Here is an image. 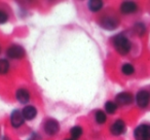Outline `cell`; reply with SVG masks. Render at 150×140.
<instances>
[{
    "instance_id": "44dd1931",
    "label": "cell",
    "mask_w": 150,
    "mask_h": 140,
    "mask_svg": "<svg viewBox=\"0 0 150 140\" xmlns=\"http://www.w3.org/2000/svg\"><path fill=\"white\" fill-rule=\"evenodd\" d=\"M66 140H74V139H66Z\"/></svg>"
},
{
    "instance_id": "30bf717a",
    "label": "cell",
    "mask_w": 150,
    "mask_h": 140,
    "mask_svg": "<svg viewBox=\"0 0 150 140\" xmlns=\"http://www.w3.org/2000/svg\"><path fill=\"white\" fill-rule=\"evenodd\" d=\"M22 113H23V117L25 119V121H31V119H35L36 115H37V110L34 106H31V105H28V106H25L22 110Z\"/></svg>"
},
{
    "instance_id": "277c9868",
    "label": "cell",
    "mask_w": 150,
    "mask_h": 140,
    "mask_svg": "<svg viewBox=\"0 0 150 140\" xmlns=\"http://www.w3.org/2000/svg\"><path fill=\"white\" fill-rule=\"evenodd\" d=\"M136 101H137V104L141 108H145L150 102V94L149 92L145 90L139 91L138 94L136 95Z\"/></svg>"
},
{
    "instance_id": "52a82bcc",
    "label": "cell",
    "mask_w": 150,
    "mask_h": 140,
    "mask_svg": "<svg viewBox=\"0 0 150 140\" xmlns=\"http://www.w3.org/2000/svg\"><path fill=\"white\" fill-rule=\"evenodd\" d=\"M134 100V97L132 94L127 92H122L120 94H118L115 98V102L117 104H120V105H129L133 102Z\"/></svg>"
},
{
    "instance_id": "5b68a950",
    "label": "cell",
    "mask_w": 150,
    "mask_h": 140,
    "mask_svg": "<svg viewBox=\"0 0 150 140\" xmlns=\"http://www.w3.org/2000/svg\"><path fill=\"white\" fill-rule=\"evenodd\" d=\"M43 129L45 131V133L50 136L56 135L57 133L60 130V125L56 119H47V121L44 123Z\"/></svg>"
},
{
    "instance_id": "7a4b0ae2",
    "label": "cell",
    "mask_w": 150,
    "mask_h": 140,
    "mask_svg": "<svg viewBox=\"0 0 150 140\" xmlns=\"http://www.w3.org/2000/svg\"><path fill=\"white\" fill-rule=\"evenodd\" d=\"M136 140H150V125L142 124L138 126L134 131Z\"/></svg>"
},
{
    "instance_id": "6da1fadb",
    "label": "cell",
    "mask_w": 150,
    "mask_h": 140,
    "mask_svg": "<svg viewBox=\"0 0 150 140\" xmlns=\"http://www.w3.org/2000/svg\"><path fill=\"white\" fill-rule=\"evenodd\" d=\"M113 45L120 55H127L131 50L132 44L127 36H125L123 34H118L113 39Z\"/></svg>"
},
{
    "instance_id": "9a60e30c",
    "label": "cell",
    "mask_w": 150,
    "mask_h": 140,
    "mask_svg": "<svg viewBox=\"0 0 150 140\" xmlns=\"http://www.w3.org/2000/svg\"><path fill=\"white\" fill-rule=\"evenodd\" d=\"M121 72L125 75H131V74H133L135 72V68H134V66L132 64L127 63V64L122 65V67H121Z\"/></svg>"
},
{
    "instance_id": "7c38bea8",
    "label": "cell",
    "mask_w": 150,
    "mask_h": 140,
    "mask_svg": "<svg viewBox=\"0 0 150 140\" xmlns=\"http://www.w3.org/2000/svg\"><path fill=\"white\" fill-rule=\"evenodd\" d=\"M17 100L22 104H27L30 100V93L26 89H19L16 93Z\"/></svg>"
},
{
    "instance_id": "8fae6325",
    "label": "cell",
    "mask_w": 150,
    "mask_h": 140,
    "mask_svg": "<svg viewBox=\"0 0 150 140\" xmlns=\"http://www.w3.org/2000/svg\"><path fill=\"white\" fill-rule=\"evenodd\" d=\"M137 4L133 1H125V2L121 4L120 11L125 15H129V14H133L137 11Z\"/></svg>"
},
{
    "instance_id": "8992f818",
    "label": "cell",
    "mask_w": 150,
    "mask_h": 140,
    "mask_svg": "<svg viewBox=\"0 0 150 140\" xmlns=\"http://www.w3.org/2000/svg\"><path fill=\"white\" fill-rule=\"evenodd\" d=\"M25 122V119L23 117V113L22 111L20 110H13L11 112V124L13 128H19L21 127L22 125L24 124Z\"/></svg>"
},
{
    "instance_id": "ffe728a7",
    "label": "cell",
    "mask_w": 150,
    "mask_h": 140,
    "mask_svg": "<svg viewBox=\"0 0 150 140\" xmlns=\"http://www.w3.org/2000/svg\"><path fill=\"white\" fill-rule=\"evenodd\" d=\"M8 20V15L6 14V11L0 9V24H4Z\"/></svg>"
},
{
    "instance_id": "ba28073f",
    "label": "cell",
    "mask_w": 150,
    "mask_h": 140,
    "mask_svg": "<svg viewBox=\"0 0 150 140\" xmlns=\"http://www.w3.org/2000/svg\"><path fill=\"white\" fill-rule=\"evenodd\" d=\"M100 24L103 28H105V29H107V30H113L118 26V22H117V20L114 19V18H112V17L103 18V19L101 20Z\"/></svg>"
},
{
    "instance_id": "5bb4252c",
    "label": "cell",
    "mask_w": 150,
    "mask_h": 140,
    "mask_svg": "<svg viewBox=\"0 0 150 140\" xmlns=\"http://www.w3.org/2000/svg\"><path fill=\"white\" fill-rule=\"evenodd\" d=\"M70 134H71V136H72V139H74V140L78 139V138L82 135L81 127H79V126H75V127H73L70 131Z\"/></svg>"
},
{
    "instance_id": "3957f363",
    "label": "cell",
    "mask_w": 150,
    "mask_h": 140,
    "mask_svg": "<svg viewBox=\"0 0 150 140\" xmlns=\"http://www.w3.org/2000/svg\"><path fill=\"white\" fill-rule=\"evenodd\" d=\"M6 55L8 58L17 60V59H22L25 56V50L21 45H11L7 48Z\"/></svg>"
},
{
    "instance_id": "4fadbf2b",
    "label": "cell",
    "mask_w": 150,
    "mask_h": 140,
    "mask_svg": "<svg viewBox=\"0 0 150 140\" xmlns=\"http://www.w3.org/2000/svg\"><path fill=\"white\" fill-rule=\"evenodd\" d=\"M88 6L91 11L97 13L103 7V2L101 0H91V1H88Z\"/></svg>"
},
{
    "instance_id": "e0dca14e",
    "label": "cell",
    "mask_w": 150,
    "mask_h": 140,
    "mask_svg": "<svg viewBox=\"0 0 150 140\" xmlns=\"http://www.w3.org/2000/svg\"><path fill=\"white\" fill-rule=\"evenodd\" d=\"M116 109H117L116 103L112 102V101H108V102H106V104H105V110H106V112L110 113V114L114 113Z\"/></svg>"
},
{
    "instance_id": "d6986e66",
    "label": "cell",
    "mask_w": 150,
    "mask_h": 140,
    "mask_svg": "<svg viewBox=\"0 0 150 140\" xmlns=\"http://www.w3.org/2000/svg\"><path fill=\"white\" fill-rule=\"evenodd\" d=\"M134 29H135V32L137 33L138 36H143L144 33H145V31H146L145 26H144V24H142V23L136 24L135 27H134Z\"/></svg>"
},
{
    "instance_id": "2e32d148",
    "label": "cell",
    "mask_w": 150,
    "mask_h": 140,
    "mask_svg": "<svg viewBox=\"0 0 150 140\" xmlns=\"http://www.w3.org/2000/svg\"><path fill=\"white\" fill-rule=\"evenodd\" d=\"M8 69H9L8 61L5 60V59H1V60H0V73L1 74L7 73Z\"/></svg>"
},
{
    "instance_id": "9c48e42d",
    "label": "cell",
    "mask_w": 150,
    "mask_h": 140,
    "mask_svg": "<svg viewBox=\"0 0 150 140\" xmlns=\"http://www.w3.org/2000/svg\"><path fill=\"white\" fill-rule=\"evenodd\" d=\"M110 131L113 135L115 136H118V135H121L123 132L125 131V124L122 119H117L116 122L113 123V125L111 126L110 128Z\"/></svg>"
},
{
    "instance_id": "ac0fdd59",
    "label": "cell",
    "mask_w": 150,
    "mask_h": 140,
    "mask_svg": "<svg viewBox=\"0 0 150 140\" xmlns=\"http://www.w3.org/2000/svg\"><path fill=\"white\" fill-rule=\"evenodd\" d=\"M107 119L106 113L102 110H98L96 112V122L98 124H104Z\"/></svg>"
},
{
    "instance_id": "7402d4cb",
    "label": "cell",
    "mask_w": 150,
    "mask_h": 140,
    "mask_svg": "<svg viewBox=\"0 0 150 140\" xmlns=\"http://www.w3.org/2000/svg\"><path fill=\"white\" fill-rule=\"evenodd\" d=\"M0 52H1V50H0Z\"/></svg>"
}]
</instances>
